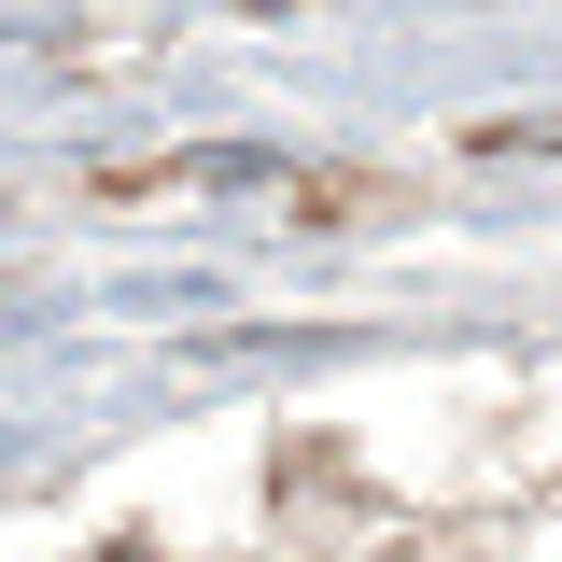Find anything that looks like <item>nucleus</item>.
Wrapping results in <instances>:
<instances>
[{"instance_id": "nucleus-1", "label": "nucleus", "mask_w": 562, "mask_h": 562, "mask_svg": "<svg viewBox=\"0 0 562 562\" xmlns=\"http://www.w3.org/2000/svg\"><path fill=\"white\" fill-rule=\"evenodd\" d=\"M99 562H155V549H99Z\"/></svg>"}]
</instances>
